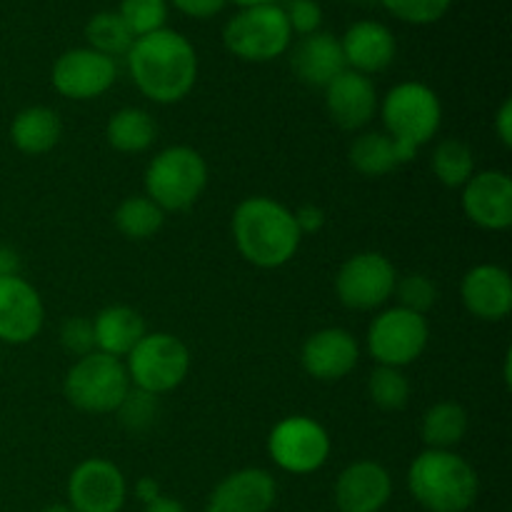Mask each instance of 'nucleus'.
<instances>
[{
    "label": "nucleus",
    "mask_w": 512,
    "mask_h": 512,
    "mask_svg": "<svg viewBox=\"0 0 512 512\" xmlns=\"http://www.w3.org/2000/svg\"><path fill=\"white\" fill-rule=\"evenodd\" d=\"M85 40H88V48L95 50L100 55H108V58H120V55H128V50L133 48L135 38L128 30V25L123 23L118 13H103L93 15L85 25Z\"/></svg>",
    "instance_id": "c756f323"
},
{
    "label": "nucleus",
    "mask_w": 512,
    "mask_h": 512,
    "mask_svg": "<svg viewBox=\"0 0 512 512\" xmlns=\"http://www.w3.org/2000/svg\"><path fill=\"white\" fill-rule=\"evenodd\" d=\"M495 133L505 148H512V100H505L495 115Z\"/></svg>",
    "instance_id": "ea45409f"
},
{
    "label": "nucleus",
    "mask_w": 512,
    "mask_h": 512,
    "mask_svg": "<svg viewBox=\"0 0 512 512\" xmlns=\"http://www.w3.org/2000/svg\"><path fill=\"white\" fill-rule=\"evenodd\" d=\"M368 395L380 410H403L410 400V380L400 368L378 365L368 378Z\"/></svg>",
    "instance_id": "7c9ffc66"
},
{
    "label": "nucleus",
    "mask_w": 512,
    "mask_h": 512,
    "mask_svg": "<svg viewBox=\"0 0 512 512\" xmlns=\"http://www.w3.org/2000/svg\"><path fill=\"white\" fill-rule=\"evenodd\" d=\"M360 345L345 328H323L303 343L300 363L310 378L320 383H338L358 365Z\"/></svg>",
    "instance_id": "dca6fc26"
},
{
    "label": "nucleus",
    "mask_w": 512,
    "mask_h": 512,
    "mask_svg": "<svg viewBox=\"0 0 512 512\" xmlns=\"http://www.w3.org/2000/svg\"><path fill=\"white\" fill-rule=\"evenodd\" d=\"M63 138V123L53 108L30 105L20 110L10 123V140L25 155L50 153Z\"/></svg>",
    "instance_id": "b1692460"
},
{
    "label": "nucleus",
    "mask_w": 512,
    "mask_h": 512,
    "mask_svg": "<svg viewBox=\"0 0 512 512\" xmlns=\"http://www.w3.org/2000/svg\"><path fill=\"white\" fill-rule=\"evenodd\" d=\"M118 15L128 25L133 38H143V35L158 33L165 28L168 0H123Z\"/></svg>",
    "instance_id": "473e14b6"
},
{
    "label": "nucleus",
    "mask_w": 512,
    "mask_h": 512,
    "mask_svg": "<svg viewBox=\"0 0 512 512\" xmlns=\"http://www.w3.org/2000/svg\"><path fill=\"white\" fill-rule=\"evenodd\" d=\"M395 283H398V273L393 263L383 253L365 250L340 265L335 293L340 303L350 310H378L393 298Z\"/></svg>",
    "instance_id": "9b49d317"
},
{
    "label": "nucleus",
    "mask_w": 512,
    "mask_h": 512,
    "mask_svg": "<svg viewBox=\"0 0 512 512\" xmlns=\"http://www.w3.org/2000/svg\"><path fill=\"white\" fill-rule=\"evenodd\" d=\"M208 185V163L188 145L160 150L145 168V195L165 213L193 208Z\"/></svg>",
    "instance_id": "39448f33"
},
{
    "label": "nucleus",
    "mask_w": 512,
    "mask_h": 512,
    "mask_svg": "<svg viewBox=\"0 0 512 512\" xmlns=\"http://www.w3.org/2000/svg\"><path fill=\"white\" fill-rule=\"evenodd\" d=\"M390 15L410 25L438 23L450 10L453 0H380Z\"/></svg>",
    "instance_id": "f704fd0d"
},
{
    "label": "nucleus",
    "mask_w": 512,
    "mask_h": 512,
    "mask_svg": "<svg viewBox=\"0 0 512 512\" xmlns=\"http://www.w3.org/2000/svg\"><path fill=\"white\" fill-rule=\"evenodd\" d=\"M145 512H188L180 500L168 498V495H160L158 500H153L150 505H145Z\"/></svg>",
    "instance_id": "79ce46f5"
},
{
    "label": "nucleus",
    "mask_w": 512,
    "mask_h": 512,
    "mask_svg": "<svg viewBox=\"0 0 512 512\" xmlns=\"http://www.w3.org/2000/svg\"><path fill=\"white\" fill-rule=\"evenodd\" d=\"M408 490L428 512H468L478 500L473 465L453 450L425 448L408 470Z\"/></svg>",
    "instance_id": "7ed1b4c3"
},
{
    "label": "nucleus",
    "mask_w": 512,
    "mask_h": 512,
    "mask_svg": "<svg viewBox=\"0 0 512 512\" xmlns=\"http://www.w3.org/2000/svg\"><path fill=\"white\" fill-rule=\"evenodd\" d=\"M278 500V483L263 468H243L220 480L205 512H270Z\"/></svg>",
    "instance_id": "f3484780"
},
{
    "label": "nucleus",
    "mask_w": 512,
    "mask_h": 512,
    "mask_svg": "<svg viewBox=\"0 0 512 512\" xmlns=\"http://www.w3.org/2000/svg\"><path fill=\"white\" fill-rule=\"evenodd\" d=\"M325 108L338 128L360 130L378 113V90L368 75L345 68L325 88Z\"/></svg>",
    "instance_id": "6ab92c4d"
},
{
    "label": "nucleus",
    "mask_w": 512,
    "mask_h": 512,
    "mask_svg": "<svg viewBox=\"0 0 512 512\" xmlns=\"http://www.w3.org/2000/svg\"><path fill=\"white\" fill-rule=\"evenodd\" d=\"M233 3H238L240 8H258V5H270L273 0H233Z\"/></svg>",
    "instance_id": "c03bdc74"
},
{
    "label": "nucleus",
    "mask_w": 512,
    "mask_h": 512,
    "mask_svg": "<svg viewBox=\"0 0 512 512\" xmlns=\"http://www.w3.org/2000/svg\"><path fill=\"white\" fill-rule=\"evenodd\" d=\"M95 350L123 360L143 340L145 320L128 305H108L93 318Z\"/></svg>",
    "instance_id": "5701e85b"
},
{
    "label": "nucleus",
    "mask_w": 512,
    "mask_h": 512,
    "mask_svg": "<svg viewBox=\"0 0 512 512\" xmlns=\"http://www.w3.org/2000/svg\"><path fill=\"white\" fill-rule=\"evenodd\" d=\"M105 138L118 153H143L158 138V125L148 110L123 108L110 115Z\"/></svg>",
    "instance_id": "bb28decb"
},
{
    "label": "nucleus",
    "mask_w": 512,
    "mask_h": 512,
    "mask_svg": "<svg viewBox=\"0 0 512 512\" xmlns=\"http://www.w3.org/2000/svg\"><path fill=\"white\" fill-rule=\"evenodd\" d=\"M290 68L298 75L300 83L325 90L345 70L340 40L335 35L323 33V30H318L313 35H305L293 48Z\"/></svg>",
    "instance_id": "4be33fe9"
},
{
    "label": "nucleus",
    "mask_w": 512,
    "mask_h": 512,
    "mask_svg": "<svg viewBox=\"0 0 512 512\" xmlns=\"http://www.w3.org/2000/svg\"><path fill=\"white\" fill-rule=\"evenodd\" d=\"M170 3H173L180 13L190 15V18L205 20V18H213V15H218L220 10L225 8V3H228V0H170Z\"/></svg>",
    "instance_id": "58836bf2"
},
{
    "label": "nucleus",
    "mask_w": 512,
    "mask_h": 512,
    "mask_svg": "<svg viewBox=\"0 0 512 512\" xmlns=\"http://www.w3.org/2000/svg\"><path fill=\"white\" fill-rule=\"evenodd\" d=\"M115 413H118L120 425H123L128 433L143 435L148 433V430H153V425L158 423L160 398L153 393H145V390L130 388Z\"/></svg>",
    "instance_id": "2f4dec72"
},
{
    "label": "nucleus",
    "mask_w": 512,
    "mask_h": 512,
    "mask_svg": "<svg viewBox=\"0 0 512 512\" xmlns=\"http://www.w3.org/2000/svg\"><path fill=\"white\" fill-rule=\"evenodd\" d=\"M43 323L45 308L38 290L20 275H0V343H30Z\"/></svg>",
    "instance_id": "4468645a"
},
{
    "label": "nucleus",
    "mask_w": 512,
    "mask_h": 512,
    "mask_svg": "<svg viewBox=\"0 0 512 512\" xmlns=\"http://www.w3.org/2000/svg\"><path fill=\"white\" fill-rule=\"evenodd\" d=\"M125 60L135 88L158 105L180 103L198 80L193 43L168 28L135 38Z\"/></svg>",
    "instance_id": "f257e3e1"
},
{
    "label": "nucleus",
    "mask_w": 512,
    "mask_h": 512,
    "mask_svg": "<svg viewBox=\"0 0 512 512\" xmlns=\"http://www.w3.org/2000/svg\"><path fill=\"white\" fill-rule=\"evenodd\" d=\"M160 495H163V490H160V483L155 478H140L138 483H135V498L140 500L143 505H150L153 500H158Z\"/></svg>",
    "instance_id": "a19ab883"
},
{
    "label": "nucleus",
    "mask_w": 512,
    "mask_h": 512,
    "mask_svg": "<svg viewBox=\"0 0 512 512\" xmlns=\"http://www.w3.org/2000/svg\"><path fill=\"white\" fill-rule=\"evenodd\" d=\"M115 228L128 240H148L160 233L165 210L158 208L148 195H130L115 210Z\"/></svg>",
    "instance_id": "cd10ccee"
},
{
    "label": "nucleus",
    "mask_w": 512,
    "mask_h": 512,
    "mask_svg": "<svg viewBox=\"0 0 512 512\" xmlns=\"http://www.w3.org/2000/svg\"><path fill=\"white\" fill-rule=\"evenodd\" d=\"M130 388L133 385H130L123 360L98 353V350L75 360L63 383L68 403L93 415L115 413Z\"/></svg>",
    "instance_id": "423d86ee"
},
{
    "label": "nucleus",
    "mask_w": 512,
    "mask_h": 512,
    "mask_svg": "<svg viewBox=\"0 0 512 512\" xmlns=\"http://www.w3.org/2000/svg\"><path fill=\"white\" fill-rule=\"evenodd\" d=\"M233 240L250 265L263 270L283 268L300 248L293 210L268 195L245 198L233 213Z\"/></svg>",
    "instance_id": "f03ea898"
},
{
    "label": "nucleus",
    "mask_w": 512,
    "mask_h": 512,
    "mask_svg": "<svg viewBox=\"0 0 512 512\" xmlns=\"http://www.w3.org/2000/svg\"><path fill=\"white\" fill-rule=\"evenodd\" d=\"M20 260L13 248H0V275H18Z\"/></svg>",
    "instance_id": "37998d69"
},
{
    "label": "nucleus",
    "mask_w": 512,
    "mask_h": 512,
    "mask_svg": "<svg viewBox=\"0 0 512 512\" xmlns=\"http://www.w3.org/2000/svg\"><path fill=\"white\" fill-rule=\"evenodd\" d=\"M293 30L280 5H258L243 8L225 23L223 43L228 53L245 63H268L288 53Z\"/></svg>",
    "instance_id": "0eeeda50"
},
{
    "label": "nucleus",
    "mask_w": 512,
    "mask_h": 512,
    "mask_svg": "<svg viewBox=\"0 0 512 512\" xmlns=\"http://www.w3.org/2000/svg\"><path fill=\"white\" fill-rule=\"evenodd\" d=\"M393 295L398 298V305L413 313L425 315L435 303H438V285L423 273H410L395 283Z\"/></svg>",
    "instance_id": "72a5a7b5"
},
{
    "label": "nucleus",
    "mask_w": 512,
    "mask_h": 512,
    "mask_svg": "<svg viewBox=\"0 0 512 512\" xmlns=\"http://www.w3.org/2000/svg\"><path fill=\"white\" fill-rule=\"evenodd\" d=\"M430 328L425 315L405 310L400 305L383 310L368 328V350L378 365L400 368L415 363L425 353Z\"/></svg>",
    "instance_id": "9d476101"
},
{
    "label": "nucleus",
    "mask_w": 512,
    "mask_h": 512,
    "mask_svg": "<svg viewBox=\"0 0 512 512\" xmlns=\"http://www.w3.org/2000/svg\"><path fill=\"white\" fill-rule=\"evenodd\" d=\"M350 165L365 178H383L403 165L400 150L388 133L370 130V133L358 135L350 145Z\"/></svg>",
    "instance_id": "a878e982"
},
{
    "label": "nucleus",
    "mask_w": 512,
    "mask_h": 512,
    "mask_svg": "<svg viewBox=\"0 0 512 512\" xmlns=\"http://www.w3.org/2000/svg\"><path fill=\"white\" fill-rule=\"evenodd\" d=\"M330 435L308 415L283 418L268 435V455L280 470L290 475L318 473L330 458Z\"/></svg>",
    "instance_id": "1a4fd4ad"
},
{
    "label": "nucleus",
    "mask_w": 512,
    "mask_h": 512,
    "mask_svg": "<svg viewBox=\"0 0 512 512\" xmlns=\"http://www.w3.org/2000/svg\"><path fill=\"white\" fill-rule=\"evenodd\" d=\"M433 173L445 188H463L475 173V155L468 143L458 138H448L435 145Z\"/></svg>",
    "instance_id": "c85d7f7f"
},
{
    "label": "nucleus",
    "mask_w": 512,
    "mask_h": 512,
    "mask_svg": "<svg viewBox=\"0 0 512 512\" xmlns=\"http://www.w3.org/2000/svg\"><path fill=\"white\" fill-rule=\"evenodd\" d=\"M118 78V65L90 48H73L53 65V88L68 100H95L108 93Z\"/></svg>",
    "instance_id": "ddd939ff"
},
{
    "label": "nucleus",
    "mask_w": 512,
    "mask_h": 512,
    "mask_svg": "<svg viewBox=\"0 0 512 512\" xmlns=\"http://www.w3.org/2000/svg\"><path fill=\"white\" fill-rule=\"evenodd\" d=\"M385 133L395 140L400 160L410 163L423 145L438 135L443 125V105L430 85L408 80L388 90L380 103Z\"/></svg>",
    "instance_id": "20e7f679"
},
{
    "label": "nucleus",
    "mask_w": 512,
    "mask_h": 512,
    "mask_svg": "<svg viewBox=\"0 0 512 512\" xmlns=\"http://www.w3.org/2000/svg\"><path fill=\"white\" fill-rule=\"evenodd\" d=\"M60 345L65 353L75 355V358H85V355L95 353V333H93V320L75 315L60 325Z\"/></svg>",
    "instance_id": "c9c22d12"
},
{
    "label": "nucleus",
    "mask_w": 512,
    "mask_h": 512,
    "mask_svg": "<svg viewBox=\"0 0 512 512\" xmlns=\"http://www.w3.org/2000/svg\"><path fill=\"white\" fill-rule=\"evenodd\" d=\"M40 512H73V508H70V505H63V503H55V505H45Z\"/></svg>",
    "instance_id": "a18cd8bd"
},
{
    "label": "nucleus",
    "mask_w": 512,
    "mask_h": 512,
    "mask_svg": "<svg viewBox=\"0 0 512 512\" xmlns=\"http://www.w3.org/2000/svg\"><path fill=\"white\" fill-rule=\"evenodd\" d=\"M283 10L290 30L303 35V38L318 33L320 25H323V8L315 0H288V8Z\"/></svg>",
    "instance_id": "e433bc0d"
},
{
    "label": "nucleus",
    "mask_w": 512,
    "mask_h": 512,
    "mask_svg": "<svg viewBox=\"0 0 512 512\" xmlns=\"http://www.w3.org/2000/svg\"><path fill=\"white\" fill-rule=\"evenodd\" d=\"M128 498L123 470L105 458H88L68 478V505L73 512H120Z\"/></svg>",
    "instance_id": "f8f14e48"
},
{
    "label": "nucleus",
    "mask_w": 512,
    "mask_h": 512,
    "mask_svg": "<svg viewBox=\"0 0 512 512\" xmlns=\"http://www.w3.org/2000/svg\"><path fill=\"white\" fill-rule=\"evenodd\" d=\"M468 425V410L453 400H443V403H435L433 408L425 410L420 435H423L425 448L453 450L455 445L463 443Z\"/></svg>",
    "instance_id": "393cba45"
},
{
    "label": "nucleus",
    "mask_w": 512,
    "mask_h": 512,
    "mask_svg": "<svg viewBox=\"0 0 512 512\" xmlns=\"http://www.w3.org/2000/svg\"><path fill=\"white\" fill-rule=\"evenodd\" d=\"M340 48H343L345 68L368 75V78L388 68L398 53L393 30L385 28L378 20H358L350 25L340 40Z\"/></svg>",
    "instance_id": "412c9836"
},
{
    "label": "nucleus",
    "mask_w": 512,
    "mask_h": 512,
    "mask_svg": "<svg viewBox=\"0 0 512 512\" xmlns=\"http://www.w3.org/2000/svg\"><path fill=\"white\" fill-rule=\"evenodd\" d=\"M460 298L465 310L485 323L505 320L512 310V280L500 265L483 263L465 273L460 283Z\"/></svg>",
    "instance_id": "aec40b11"
},
{
    "label": "nucleus",
    "mask_w": 512,
    "mask_h": 512,
    "mask_svg": "<svg viewBox=\"0 0 512 512\" xmlns=\"http://www.w3.org/2000/svg\"><path fill=\"white\" fill-rule=\"evenodd\" d=\"M393 498V478L375 460L350 463L335 480V505L340 512H380Z\"/></svg>",
    "instance_id": "a211bd4d"
},
{
    "label": "nucleus",
    "mask_w": 512,
    "mask_h": 512,
    "mask_svg": "<svg viewBox=\"0 0 512 512\" xmlns=\"http://www.w3.org/2000/svg\"><path fill=\"white\" fill-rule=\"evenodd\" d=\"M123 363L133 388L160 398L188 378L190 350L173 333H145Z\"/></svg>",
    "instance_id": "6e6552de"
},
{
    "label": "nucleus",
    "mask_w": 512,
    "mask_h": 512,
    "mask_svg": "<svg viewBox=\"0 0 512 512\" xmlns=\"http://www.w3.org/2000/svg\"><path fill=\"white\" fill-rule=\"evenodd\" d=\"M295 225H298L300 235H315L323 230L325 225V210L315 203H305L295 210Z\"/></svg>",
    "instance_id": "4c0bfd02"
},
{
    "label": "nucleus",
    "mask_w": 512,
    "mask_h": 512,
    "mask_svg": "<svg viewBox=\"0 0 512 512\" xmlns=\"http://www.w3.org/2000/svg\"><path fill=\"white\" fill-rule=\"evenodd\" d=\"M463 213L483 230H508L512 225V180L503 170H483L463 185Z\"/></svg>",
    "instance_id": "2eb2a0df"
}]
</instances>
